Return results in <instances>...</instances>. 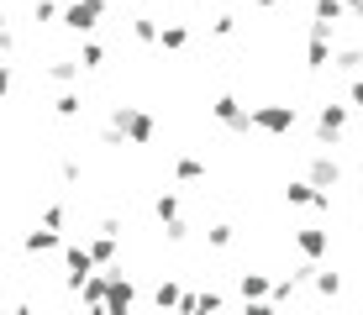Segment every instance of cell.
Masks as SVG:
<instances>
[{
  "label": "cell",
  "mask_w": 363,
  "mask_h": 315,
  "mask_svg": "<svg viewBox=\"0 0 363 315\" xmlns=\"http://www.w3.org/2000/svg\"><path fill=\"white\" fill-rule=\"evenodd\" d=\"M111 121H116L121 137L137 142V147H147V142H153V132H158L153 116H147V110H137V105H116V110H111Z\"/></svg>",
  "instance_id": "obj_1"
},
{
  "label": "cell",
  "mask_w": 363,
  "mask_h": 315,
  "mask_svg": "<svg viewBox=\"0 0 363 315\" xmlns=\"http://www.w3.org/2000/svg\"><path fill=\"white\" fill-rule=\"evenodd\" d=\"M347 137V105H337V100H327V105L316 110V147H332Z\"/></svg>",
  "instance_id": "obj_2"
},
{
  "label": "cell",
  "mask_w": 363,
  "mask_h": 315,
  "mask_svg": "<svg viewBox=\"0 0 363 315\" xmlns=\"http://www.w3.org/2000/svg\"><path fill=\"white\" fill-rule=\"evenodd\" d=\"M295 105H258L253 110V132H264V137H290L295 132Z\"/></svg>",
  "instance_id": "obj_3"
},
{
  "label": "cell",
  "mask_w": 363,
  "mask_h": 315,
  "mask_svg": "<svg viewBox=\"0 0 363 315\" xmlns=\"http://www.w3.org/2000/svg\"><path fill=\"white\" fill-rule=\"evenodd\" d=\"M106 21V0H69L64 6V27L79 37V32H95Z\"/></svg>",
  "instance_id": "obj_4"
},
{
  "label": "cell",
  "mask_w": 363,
  "mask_h": 315,
  "mask_svg": "<svg viewBox=\"0 0 363 315\" xmlns=\"http://www.w3.org/2000/svg\"><path fill=\"white\" fill-rule=\"evenodd\" d=\"M100 268L95 263V252L90 247H79V242H64V279H69V289H79L90 273Z\"/></svg>",
  "instance_id": "obj_5"
},
{
  "label": "cell",
  "mask_w": 363,
  "mask_h": 315,
  "mask_svg": "<svg viewBox=\"0 0 363 315\" xmlns=\"http://www.w3.org/2000/svg\"><path fill=\"white\" fill-rule=\"evenodd\" d=\"M211 116L227 126V132H253V110H242V100H237V95H216Z\"/></svg>",
  "instance_id": "obj_6"
},
{
  "label": "cell",
  "mask_w": 363,
  "mask_h": 315,
  "mask_svg": "<svg viewBox=\"0 0 363 315\" xmlns=\"http://www.w3.org/2000/svg\"><path fill=\"white\" fill-rule=\"evenodd\" d=\"M295 247H300V258L321 263V258L332 252V231H321V226H300V231H295Z\"/></svg>",
  "instance_id": "obj_7"
},
{
  "label": "cell",
  "mask_w": 363,
  "mask_h": 315,
  "mask_svg": "<svg viewBox=\"0 0 363 315\" xmlns=\"http://www.w3.org/2000/svg\"><path fill=\"white\" fill-rule=\"evenodd\" d=\"M306 179L316 184V189H337V184H342V163H337L332 153H316V158H311V173H306Z\"/></svg>",
  "instance_id": "obj_8"
},
{
  "label": "cell",
  "mask_w": 363,
  "mask_h": 315,
  "mask_svg": "<svg viewBox=\"0 0 363 315\" xmlns=\"http://www.w3.org/2000/svg\"><path fill=\"white\" fill-rule=\"evenodd\" d=\"M21 252H27V258H48V252H64V236H58L53 226H43V231H27V236H21Z\"/></svg>",
  "instance_id": "obj_9"
},
{
  "label": "cell",
  "mask_w": 363,
  "mask_h": 315,
  "mask_svg": "<svg viewBox=\"0 0 363 315\" xmlns=\"http://www.w3.org/2000/svg\"><path fill=\"white\" fill-rule=\"evenodd\" d=\"M269 273H242V279H237V299H242V305H269Z\"/></svg>",
  "instance_id": "obj_10"
},
{
  "label": "cell",
  "mask_w": 363,
  "mask_h": 315,
  "mask_svg": "<svg viewBox=\"0 0 363 315\" xmlns=\"http://www.w3.org/2000/svg\"><path fill=\"white\" fill-rule=\"evenodd\" d=\"M137 305V284L132 279H121V273H111V289H106V310H132Z\"/></svg>",
  "instance_id": "obj_11"
},
{
  "label": "cell",
  "mask_w": 363,
  "mask_h": 315,
  "mask_svg": "<svg viewBox=\"0 0 363 315\" xmlns=\"http://www.w3.org/2000/svg\"><path fill=\"white\" fill-rule=\"evenodd\" d=\"M106 289H111V273H90V279L74 289V294H79L90 310H106Z\"/></svg>",
  "instance_id": "obj_12"
},
{
  "label": "cell",
  "mask_w": 363,
  "mask_h": 315,
  "mask_svg": "<svg viewBox=\"0 0 363 315\" xmlns=\"http://www.w3.org/2000/svg\"><path fill=\"white\" fill-rule=\"evenodd\" d=\"M158 47H164V53H184V47H190V27H184V21L158 27Z\"/></svg>",
  "instance_id": "obj_13"
},
{
  "label": "cell",
  "mask_w": 363,
  "mask_h": 315,
  "mask_svg": "<svg viewBox=\"0 0 363 315\" xmlns=\"http://www.w3.org/2000/svg\"><path fill=\"white\" fill-rule=\"evenodd\" d=\"M306 69H332V37H311L306 42Z\"/></svg>",
  "instance_id": "obj_14"
},
{
  "label": "cell",
  "mask_w": 363,
  "mask_h": 315,
  "mask_svg": "<svg viewBox=\"0 0 363 315\" xmlns=\"http://www.w3.org/2000/svg\"><path fill=\"white\" fill-rule=\"evenodd\" d=\"M316 195H321V189L316 184H311V179H295V184H284V200H290V205H316Z\"/></svg>",
  "instance_id": "obj_15"
},
{
  "label": "cell",
  "mask_w": 363,
  "mask_h": 315,
  "mask_svg": "<svg viewBox=\"0 0 363 315\" xmlns=\"http://www.w3.org/2000/svg\"><path fill=\"white\" fill-rule=\"evenodd\" d=\"M232 242H237V226H227V221H216V226L206 231V247H211V252H227Z\"/></svg>",
  "instance_id": "obj_16"
},
{
  "label": "cell",
  "mask_w": 363,
  "mask_h": 315,
  "mask_svg": "<svg viewBox=\"0 0 363 315\" xmlns=\"http://www.w3.org/2000/svg\"><path fill=\"white\" fill-rule=\"evenodd\" d=\"M79 110H84V100H79V90H64V95L53 100V116H58V121H74V116H79Z\"/></svg>",
  "instance_id": "obj_17"
},
{
  "label": "cell",
  "mask_w": 363,
  "mask_h": 315,
  "mask_svg": "<svg viewBox=\"0 0 363 315\" xmlns=\"http://www.w3.org/2000/svg\"><path fill=\"white\" fill-rule=\"evenodd\" d=\"M48 79L74 84V79H79V58H53V63H48Z\"/></svg>",
  "instance_id": "obj_18"
},
{
  "label": "cell",
  "mask_w": 363,
  "mask_h": 315,
  "mask_svg": "<svg viewBox=\"0 0 363 315\" xmlns=\"http://www.w3.org/2000/svg\"><path fill=\"white\" fill-rule=\"evenodd\" d=\"M174 179H179V184H200V179H206V163H200V158H179V163H174Z\"/></svg>",
  "instance_id": "obj_19"
},
{
  "label": "cell",
  "mask_w": 363,
  "mask_h": 315,
  "mask_svg": "<svg viewBox=\"0 0 363 315\" xmlns=\"http://www.w3.org/2000/svg\"><path fill=\"white\" fill-rule=\"evenodd\" d=\"M179 294H184V289L174 284V279H164V284L153 289V305H158V310H179Z\"/></svg>",
  "instance_id": "obj_20"
},
{
  "label": "cell",
  "mask_w": 363,
  "mask_h": 315,
  "mask_svg": "<svg viewBox=\"0 0 363 315\" xmlns=\"http://www.w3.org/2000/svg\"><path fill=\"white\" fill-rule=\"evenodd\" d=\"M132 37H137L143 47H158V21H153V16H132Z\"/></svg>",
  "instance_id": "obj_21"
},
{
  "label": "cell",
  "mask_w": 363,
  "mask_h": 315,
  "mask_svg": "<svg viewBox=\"0 0 363 315\" xmlns=\"http://www.w3.org/2000/svg\"><path fill=\"white\" fill-rule=\"evenodd\" d=\"M332 69L337 74H358L363 69V47H342V53H332Z\"/></svg>",
  "instance_id": "obj_22"
},
{
  "label": "cell",
  "mask_w": 363,
  "mask_h": 315,
  "mask_svg": "<svg viewBox=\"0 0 363 315\" xmlns=\"http://www.w3.org/2000/svg\"><path fill=\"white\" fill-rule=\"evenodd\" d=\"M316 16H321V21H337V27H342V21H347V0H316Z\"/></svg>",
  "instance_id": "obj_23"
},
{
  "label": "cell",
  "mask_w": 363,
  "mask_h": 315,
  "mask_svg": "<svg viewBox=\"0 0 363 315\" xmlns=\"http://www.w3.org/2000/svg\"><path fill=\"white\" fill-rule=\"evenodd\" d=\"M153 216H158V221H174V216H179V195H174V189H164V195L153 200Z\"/></svg>",
  "instance_id": "obj_24"
},
{
  "label": "cell",
  "mask_w": 363,
  "mask_h": 315,
  "mask_svg": "<svg viewBox=\"0 0 363 315\" xmlns=\"http://www.w3.org/2000/svg\"><path fill=\"white\" fill-rule=\"evenodd\" d=\"M90 252H95V263H100V268H106V263L116 258V236H111V231H100L95 242H90Z\"/></svg>",
  "instance_id": "obj_25"
},
{
  "label": "cell",
  "mask_w": 363,
  "mask_h": 315,
  "mask_svg": "<svg viewBox=\"0 0 363 315\" xmlns=\"http://www.w3.org/2000/svg\"><path fill=\"white\" fill-rule=\"evenodd\" d=\"M164 242H174V247H184V242H190V221H184V216H174V221H164Z\"/></svg>",
  "instance_id": "obj_26"
},
{
  "label": "cell",
  "mask_w": 363,
  "mask_h": 315,
  "mask_svg": "<svg viewBox=\"0 0 363 315\" xmlns=\"http://www.w3.org/2000/svg\"><path fill=\"white\" fill-rule=\"evenodd\" d=\"M295 289H300V284H295V273H290V279H279V284L269 289V305H290V299H295Z\"/></svg>",
  "instance_id": "obj_27"
},
{
  "label": "cell",
  "mask_w": 363,
  "mask_h": 315,
  "mask_svg": "<svg viewBox=\"0 0 363 315\" xmlns=\"http://www.w3.org/2000/svg\"><path fill=\"white\" fill-rule=\"evenodd\" d=\"M311 284H316V294H327V299L342 294V279H337V273H321V268H316V279H311Z\"/></svg>",
  "instance_id": "obj_28"
},
{
  "label": "cell",
  "mask_w": 363,
  "mask_h": 315,
  "mask_svg": "<svg viewBox=\"0 0 363 315\" xmlns=\"http://www.w3.org/2000/svg\"><path fill=\"white\" fill-rule=\"evenodd\" d=\"M100 63H106V47H100V42H84V47H79V69H100Z\"/></svg>",
  "instance_id": "obj_29"
},
{
  "label": "cell",
  "mask_w": 363,
  "mask_h": 315,
  "mask_svg": "<svg viewBox=\"0 0 363 315\" xmlns=\"http://www.w3.org/2000/svg\"><path fill=\"white\" fill-rule=\"evenodd\" d=\"M32 16L37 21H53V16H64V11H58V0H32Z\"/></svg>",
  "instance_id": "obj_30"
},
{
  "label": "cell",
  "mask_w": 363,
  "mask_h": 315,
  "mask_svg": "<svg viewBox=\"0 0 363 315\" xmlns=\"http://www.w3.org/2000/svg\"><path fill=\"white\" fill-rule=\"evenodd\" d=\"M64 221H69L64 205H48V210H43V226H53V231H64Z\"/></svg>",
  "instance_id": "obj_31"
},
{
  "label": "cell",
  "mask_w": 363,
  "mask_h": 315,
  "mask_svg": "<svg viewBox=\"0 0 363 315\" xmlns=\"http://www.w3.org/2000/svg\"><path fill=\"white\" fill-rule=\"evenodd\" d=\"M211 32H216V37H232V32H237V16H232V11H221V16L211 21Z\"/></svg>",
  "instance_id": "obj_32"
},
{
  "label": "cell",
  "mask_w": 363,
  "mask_h": 315,
  "mask_svg": "<svg viewBox=\"0 0 363 315\" xmlns=\"http://www.w3.org/2000/svg\"><path fill=\"white\" fill-rule=\"evenodd\" d=\"M200 310H227V294H216V289H206V294H200Z\"/></svg>",
  "instance_id": "obj_33"
},
{
  "label": "cell",
  "mask_w": 363,
  "mask_h": 315,
  "mask_svg": "<svg viewBox=\"0 0 363 315\" xmlns=\"http://www.w3.org/2000/svg\"><path fill=\"white\" fill-rule=\"evenodd\" d=\"M347 100H353V110H363V79L353 74V84H347Z\"/></svg>",
  "instance_id": "obj_34"
},
{
  "label": "cell",
  "mask_w": 363,
  "mask_h": 315,
  "mask_svg": "<svg viewBox=\"0 0 363 315\" xmlns=\"http://www.w3.org/2000/svg\"><path fill=\"white\" fill-rule=\"evenodd\" d=\"M58 173H64V184H74V179H79V163L64 158V163H58Z\"/></svg>",
  "instance_id": "obj_35"
},
{
  "label": "cell",
  "mask_w": 363,
  "mask_h": 315,
  "mask_svg": "<svg viewBox=\"0 0 363 315\" xmlns=\"http://www.w3.org/2000/svg\"><path fill=\"white\" fill-rule=\"evenodd\" d=\"M0 53H16V37H11V27L0 32Z\"/></svg>",
  "instance_id": "obj_36"
},
{
  "label": "cell",
  "mask_w": 363,
  "mask_h": 315,
  "mask_svg": "<svg viewBox=\"0 0 363 315\" xmlns=\"http://www.w3.org/2000/svg\"><path fill=\"white\" fill-rule=\"evenodd\" d=\"M6 95H11V69L0 63V100H6Z\"/></svg>",
  "instance_id": "obj_37"
},
{
  "label": "cell",
  "mask_w": 363,
  "mask_h": 315,
  "mask_svg": "<svg viewBox=\"0 0 363 315\" xmlns=\"http://www.w3.org/2000/svg\"><path fill=\"white\" fill-rule=\"evenodd\" d=\"M347 16H353V21H363V0H347Z\"/></svg>",
  "instance_id": "obj_38"
},
{
  "label": "cell",
  "mask_w": 363,
  "mask_h": 315,
  "mask_svg": "<svg viewBox=\"0 0 363 315\" xmlns=\"http://www.w3.org/2000/svg\"><path fill=\"white\" fill-rule=\"evenodd\" d=\"M253 6H264V11H269V6H279V0H253Z\"/></svg>",
  "instance_id": "obj_39"
},
{
  "label": "cell",
  "mask_w": 363,
  "mask_h": 315,
  "mask_svg": "<svg viewBox=\"0 0 363 315\" xmlns=\"http://www.w3.org/2000/svg\"><path fill=\"white\" fill-rule=\"evenodd\" d=\"M6 27H11V21H6V11H0V32H6Z\"/></svg>",
  "instance_id": "obj_40"
},
{
  "label": "cell",
  "mask_w": 363,
  "mask_h": 315,
  "mask_svg": "<svg viewBox=\"0 0 363 315\" xmlns=\"http://www.w3.org/2000/svg\"><path fill=\"white\" fill-rule=\"evenodd\" d=\"M358 173H363V147H358Z\"/></svg>",
  "instance_id": "obj_41"
}]
</instances>
